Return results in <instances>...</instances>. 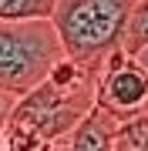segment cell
<instances>
[{
	"label": "cell",
	"mask_w": 148,
	"mask_h": 151,
	"mask_svg": "<svg viewBox=\"0 0 148 151\" xmlns=\"http://www.w3.org/2000/svg\"><path fill=\"white\" fill-rule=\"evenodd\" d=\"M94 77L98 64H81L64 54L44 81L14 97L0 124L7 151H54V145L94 104Z\"/></svg>",
	"instance_id": "1"
},
{
	"label": "cell",
	"mask_w": 148,
	"mask_h": 151,
	"mask_svg": "<svg viewBox=\"0 0 148 151\" xmlns=\"http://www.w3.org/2000/svg\"><path fill=\"white\" fill-rule=\"evenodd\" d=\"M135 0H54V24L61 47L81 64H101L125 40Z\"/></svg>",
	"instance_id": "2"
},
{
	"label": "cell",
	"mask_w": 148,
	"mask_h": 151,
	"mask_svg": "<svg viewBox=\"0 0 148 151\" xmlns=\"http://www.w3.org/2000/svg\"><path fill=\"white\" fill-rule=\"evenodd\" d=\"M64 57L51 17L40 20H0V91L20 97Z\"/></svg>",
	"instance_id": "3"
},
{
	"label": "cell",
	"mask_w": 148,
	"mask_h": 151,
	"mask_svg": "<svg viewBox=\"0 0 148 151\" xmlns=\"http://www.w3.org/2000/svg\"><path fill=\"white\" fill-rule=\"evenodd\" d=\"M94 104L104 108L115 121L148 111V64L142 54H128L125 47L104 54L94 77Z\"/></svg>",
	"instance_id": "4"
},
{
	"label": "cell",
	"mask_w": 148,
	"mask_h": 151,
	"mask_svg": "<svg viewBox=\"0 0 148 151\" xmlns=\"http://www.w3.org/2000/svg\"><path fill=\"white\" fill-rule=\"evenodd\" d=\"M115 128H118V121L104 108L91 104V108L77 118V124L54 145V151H111Z\"/></svg>",
	"instance_id": "5"
},
{
	"label": "cell",
	"mask_w": 148,
	"mask_h": 151,
	"mask_svg": "<svg viewBox=\"0 0 148 151\" xmlns=\"http://www.w3.org/2000/svg\"><path fill=\"white\" fill-rule=\"evenodd\" d=\"M111 151H148V111L118 121Z\"/></svg>",
	"instance_id": "6"
},
{
	"label": "cell",
	"mask_w": 148,
	"mask_h": 151,
	"mask_svg": "<svg viewBox=\"0 0 148 151\" xmlns=\"http://www.w3.org/2000/svg\"><path fill=\"white\" fill-rule=\"evenodd\" d=\"M121 47H125L128 54H145L148 50V0H135Z\"/></svg>",
	"instance_id": "7"
},
{
	"label": "cell",
	"mask_w": 148,
	"mask_h": 151,
	"mask_svg": "<svg viewBox=\"0 0 148 151\" xmlns=\"http://www.w3.org/2000/svg\"><path fill=\"white\" fill-rule=\"evenodd\" d=\"M51 10L54 0H0V20H40Z\"/></svg>",
	"instance_id": "8"
},
{
	"label": "cell",
	"mask_w": 148,
	"mask_h": 151,
	"mask_svg": "<svg viewBox=\"0 0 148 151\" xmlns=\"http://www.w3.org/2000/svg\"><path fill=\"white\" fill-rule=\"evenodd\" d=\"M10 104H14V97L0 91V124H4V118H7V111H10Z\"/></svg>",
	"instance_id": "9"
},
{
	"label": "cell",
	"mask_w": 148,
	"mask_h": 151,
	"mask_svg": "<svg viewBox=\"0 0 148 151\" xmlns=\"http://www.w3.org/2000/svg\"><path fill=\"white\" fill-rule=\"evenodd\" d=\"M0 151H7V145H4V128H0Z\"/></svg>",
	"instance_id": "10"
}]
</instances>
